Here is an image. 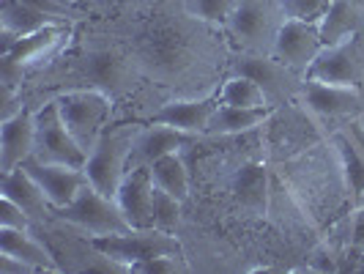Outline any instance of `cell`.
Here are the masks:
<instances>
[{"mask_svg": "<svg viewBox=\"0 0 364 274\" xmlns=\"http://www.w3.org/2000/svg\"><path fill=\"white\" fill-rule=\"evenodd\" d=\"M3 198H11V201L25 209V214L33 219V222H44V219L53 214V203L47 201L44 189L33 181V176L17 167L14 173H6L3 176Z\"/></svg>", "mask_w": 364, "mask_h": 274, "instance_id": "d6986e66", "label": "cell"}, {"mask_svg": "<svg viewBox=\"0 0 364 274\" xmlns=\"http://www.w3.org/2000/svg\"><path fill=\"white\" fill-rule=\"evenodd\" d=\"M0 255L14 258L33 272H60L55 255L28 233V228H0Z\"/></svg>", "mask_w": 364, "mask_h": 274, "instance_id": "ac0fdd59", "label": "cell"}, {"mask_svg": "<svg viewBox=\"0 0 364 274\" xmlns=\"http://www.w3.org/2000/svg\"><path fill=\"white\" fill-rule=\"evenodd\" d=\"M33 159L50 164H69V167H80V170H85V162H88V151L80 146L72 137V132L66 129L55 99L36 110Z\"/></svg>", "mask_w": 364, "mask_h": 274, "instance_id": "8992f818", "label": "cell"}, {"mask_svg": "<svg viewBox=\"0 0 364 274\" xmlns=\"http://www.w3.org/2000/svg\"><path fill=\"white\" fill-rule=\"evenodd\" d=\"M274 0H236L230 17H228V31L250 53H266L274 47V36L279 31L282 19Z\"/></svg>", "mask_w": 364, "mask_h": 274, "instance_id": "52a82bcc", "label": "cell"}, {"mask_svg": "<svg viewBox=\"0 0 364 274\" xmlns=\"http://www.w3.org/2000/svg\"><path fill=\"white\" fill-rule=\"evenodd\" d=\"M353 250L364 253V206L359 209L356 219H353Z\"/></svg>", "mask_w": 364, "mask_h": 274, "instance_id": "f546056e", "label": "cell"}, {"mask_svg": "<svg viewBox=\"0 0 364 274\" xmlns=\"http://www.w3.org/2000/svg\"><path fill=\"white\" fill-rule=\"evenodd\" d=\"M151 176H154V184L159 189L170 192L173 198H178L181 203L189 198V170H186L183 159L178 157V151L167 154V157H162V159H156V162L151 164Z\"/></svg>", "mask_w": 364, "mask_h": 274, "instance_id": "603a6c76", "label": "cell"}, {"mask_svg": "<svg viewBox=\"0 0 364 274\" xmlns=\"http://www.w3.org/2000/svg\"><path fill=\"white\" fill-rule=\"evenodd\" d=\"M140 129L121 124V127H107L102 132V137L96 140V146L88 151V162H85V176L88 181L107 198L118 195V186L129 173V157L137 140Z\"/></svg>", "mask_w": 364, "mask_h": 274, "instance_id": "7a4b0ae2", "label": "cell"}, {"mask_svg": "<svg viewBox=\"0 0 364 274\" xmlns=\"http://www.w3.org/2000/svg\"><path fill=\"white\" fill-rule=\"evenodd\" d=\"M323 50L321 28L318 22H301V19H285L279 22V31L274 36L272 53L291 66L296 74H304L312 66V60Z\"/></svg>", "mask_w": 364, "mask_h": 274, "instance_id": "30bf717a", "label": "cell"}, {"mask_svg": "<svg viewBox=\"0 0 364 274\" xmlns=\"http://www.w3.org/2000/svg\"><path fill=\"white\" fill-rule=\"evenodd\" d=\"M307 80L328 83V85H350V88H364V60H362V36L346 38L340 44L323 47L312 66L304 72Z\"/></svg>", "mask_w": 364, "mask_h": 274, "instance_id": "ba28073f", "label": "cell"}, {"mask_svg": "<svg viewBox=\"0 0 364 274\" xmlns=\"http://www.w3.org/2000/svg\"><path fill=\"white\" fill-rule=\"evenodd\" d=\"M274 112V105L266 107H233V105H222L219 102L217 112L211 115V124L205 135H238V132H250L255 127H263Z\"/></svg>", "mask_w": 364, "mask_h": 274, "instance_id": "44dd1931", "label": "cell"}, {"mask_svg": "<svg viewBox=\"0 0 364 274\" xmlns=\"http://www.w3.org/2000/svg\"><path fill=\"white\" fill-rule=\"evenodd\" d=\"M233 192L241 206H247L255 214H263L266 211V167L260 162L244 164L238 170Z\"/></svg>", "mask_w": 364, "mask_h": 274, "instance_id": "7402d4cb", "label": "cell"}, {"mask_svg": "<svg viewBox=\"0 0 364 274\" xmlns=\"http://www.w3.org/2000/svg\"><path fill=\"white\" fill-rule=\"evenodd\" d=\"M36 146V112L22 107L11 118H3L0 127V170L14 173L33 157Z\"/></svg>", "mask_w": 364, "mask_h": 274, "instance_id": "8fae6325", "label": "cell"}, {"mask_svg": "<svg viewBox=\"0 0 364 274\" xmlns=\"http://www.w3.org/2000/svg\"><path fill=\"white\" fill-rule=\"evenodd\" d=\"M55 102H58V112H60L66 129L72 132V137L85 151H91L96 146V140L102 137V132L107 129V93L96 91V88H80V91L60 93Z\"/></svg>", "mask_w": 364, "mask_h": 274, "instance_id": "277c9868", "label": "cell"}, {"mask_svg": "<svg viewBox=\"0 0 364 274\" xmlns=\"http://www.w3.org/2000/svg\"><path fill=\"white\" fill-rule=\"evenodd\" d=\"M33 219L25 214V209L17 206L11 198H3L0 203V228H31Z\"/></svg>", "mask_w": 364, "mask_h": 274, "instance_id": "83f0119b", "label": "cell"}, {"mask_svg": "<svg viewBox=\"0 0 364 274\" xmlns=\"http://www.w3.org/2000/svg\"><path fill=\"white\" fill-rule=\"evenodd\" d=\"M66 38H69V25L66 22H55V25H47V28H41L31 36L17 38L3 53V88H6L3 99L14 96V85L22 80V74L58 53V44L66 41Z\"/></svg>", "mask_w": 364, "mask_h": 274, "instance_id": "5b68a950", "label": "cell"}, {"mask_svg": "<svg viewBox=\"0 0 364 274\" xmlns=\"http://www.w3.org/2000/svg\"><path fill=\"white\" fill-rule=\"evenodd\" d=\"M195 140H198V135H192V132H181V129L167 127V124H151L146 132L137 135L132 157H129V167H151L156 159L176 154Z\"/></svg>", "mask_w": 364, "mask_h": 274, "instance_id": "9a60e30c", "label": "cell"}, {"mask_svg": "<svg viewBox=\"0 0 364 274\" xmlns=\"http://www.w3.org/2000/svg\"><path fill=\"white\" fill-rule=\"evenodd\" d=\"M236 0H186V11L205 22H228Z\"/></svg>", "mask_w": 364, "mask_h": 274, "instance_id": "4316f807", "label": "cell"}, {"mask_svg": "<svg viewBox=\"0 0 364 274\" xmlns=\"http://www.w3.org/2000/svg\"><path fill=\"white\" fill-rule=\"evenodd\" d=\"M22 167H25V170L33 176V181L44 189V195H47V201L53 203V209H63V206L74 203V198L80 195V189L88 184L85 170L69 167V164L38 162V159L31 157Z\"/></svg>", "mask_w": 364, "mask_h": 274, "instance_id": "4fadbf2b", "label": "cell"}, {"mask_svg": "<svg viewBox=\"0 0 364 274\" xmlns=\"http://www.w3.org/2000/svg\"><path fill=\"white\" fill-rule=\"evenodd\" d=\"M331 0H277V9L285 19H301V22H321L326 17Z\"/></svg>", "mask_w": 364, "mask_h": 274, "instance_id": "d4e9b609", "label": "cell"}, {"mask_svg": "<svg viewBox=\"0 0 364 274\" xmlns=\"http://www.w3.org/2000/svg\"><path fill=\"white\" fill-rule=\"evenodd\" d=\"M219 102H222L219 93H211L205 99H189V102H167L148 118V124H167V127H176L181 132L205 135Z\"/></svg>", "mask_w": 364, "mask_h": 274, "instance_id": "2e32d148", "label": "cell"}, {"mask_svg": "<svg viewBox=\"0 0 364 274\" xmlns=\"http://www.w3.org/2000/svg\"><path fill=\"white\" fill-rule=\"evenodd\" d=\"M236 74H244L250 80H255L257 85L263 88L269 105H282L285 99H291L293 93L301 91L299 74L293 72L291 66H285L277 55L266 53H250L241 55L236 60Z\"/></svg>", "mask_w": 364, "mask_h": 274, "instance_id": "9c48e42d", "label": "cell"}, {"mask_svg": "<svg viewBox=\"0 0 364 274\" xmlns=\"http://www.w3.org/2000/svg\"><path fill=\"white\" fill-rule=\"evenodd\" d=\"M91 247L99 255L107 258L109 263H118L124 272H132L134 266L162 255L178 258V260L186 258L181 241L162 228H132L127 233L91 236Z\"/></svg>", "mask_w": 364, "mask_h": 274, "instance_id": "6da1fadb", "label": "cell"}, {"mask_svg": "<svg viewBox=\"0 0 364 274\" xmlns=\"http://www.w3.org/2000/svg\"><path fill=\"white\" fill-rule=\"evenodd\" d=\"M151 219H154V228L173 231L181 222V201L156 186L154 189V214H151Z\"/></svg>", "mask_w": 364, "mask_h": 274, "instance_id": "484cf974", "label": "cell"}, {"mask_svg": "<svg viewBox=\"0 0 364 274\" xmlns=\"http://www.w3.org/2000/svg\"><path fill=\"white\" fill-rule=\"evenodd\" d=\"M301 99L310 105L315 112L326 118H359L364 112V96L359 88L350 85H328L318 80H304L301 83Z\"/></svg>", "mask_w": 364, "mask_h": 274, "instance_id": "5bb4252c", "label": "cell"}, {"mask_svg": "<svg viewBox=\"0 0 364 274\" xmlns=\"http://www.w3.org/2000/svg\"><path fill=\"white\" fill-rule=\"evenodd\" d=\"M53 214L63 222H69L74 228L85 231V236H112V233H127L132 225L127 217L121 214L115 198L102 195L91 181L80 189V195L74 203L63 206V209H53Z\"/></svg>", "mask_w": 364, "mask_h": 274, "instance_id": "3957f363", "label": "cell"}, {"mask_svg": "<svg viewBox=\"0 0 364 274\" xmlns=\"http://www.w3.org/2000/svg\"><path fill=\"white\" fill-rule=\"evenodd\" d=\"M178 258H170V255H162V258H154V260H146V263H140V266H134L132 272H143V274H170V272H178Z\"/></svg>", "mask_w": 364, "mask_h": 274, "instance_id": "f1b7e54d", "label": "cell"}, {"mask_svg": "<svg viewBox=\"0 0 364 274\" xmlns=\"http://www.w3.org/2000/svg\"><path fill=\"white\" fill-rule=\"evenodd\" d=\"M55 22H66V19H58L47 11H41L36 6L25 3V0H3V9H0V33H3V53L22 36H31L47 25Z\"/></svg>", "mask_w": 364, "mask_h": 274, "instance_id": "e0dca14e", "label": "cell"}, {"mask_svg": "<svg viewBox=\"0 0 364 274\" xmlns=\"http://www.w3.org/2000/svg\"><path fill=\"white\" fill-rule=\"evenodd\" d=\"M274 3H277V0H274Z\"/></svg>", "mask_w": 364, "mask_h": 274, "instance_id": "1f68e13d", "label": "cell"}, {"mask_svg": "<svg viewBox=\"0 0 364 274\" xmlns=\"http://www.w3.org/2000/svg\"><path fill=\"white\" fill-rule=\"evenodd\" d=\"M362 22L364 11L359 0H331L326 17L318 22L323 47H331V44H340L346 38L356 36L362 31Z\"/></svg>", "mask_w": 364, "mask_h": 274, "instance_id": "ffe728a7", "label": "cell"}, {"mask_svg": "<svg viewBox=\"0 0 364 274\" xmlns=\"http://www.w3.org/2000/svg\"><path fill=\"white\" fill-rule=\"evenodd\" d=\"M219 99H222V105H233V107H266L269 105L263 88L244 74H236L233 80H228Z\"/></svg>", "mask_w": 364, "mask_h": 274, "instance_id": "cb8c5ba5", "label": "cell"}, {"mask_svg": "<svg viewBox=\"0 0 364 274\" xmlns=\"http://www.w3.org/2000/svg\"><path fill=\"white\" fill-rule=\"evenodd\" d=\"M58 3H63V6H69V9H74V0H58Z\"/></svg>", "mask_w": 364, "mask_h": 274, "instance_id": "4dcf8cb0", "label": "cell"}, {"mask_svg": "<svg viewBox=\"0 0 364 274\" xmlns=\"http://www.w3.org/2000/svg\"><path fill=\"white\" fill-rule=\"evenodd\" d=\"M154 189H156V184L151 176V167H129V173L118 186L115 203L132 228H154V219H151Z\"/></svg>", "mask_w": 364, "mask_h": 274, "instance_id": "7c38bea8", "label": "cell"}]
</instances>
